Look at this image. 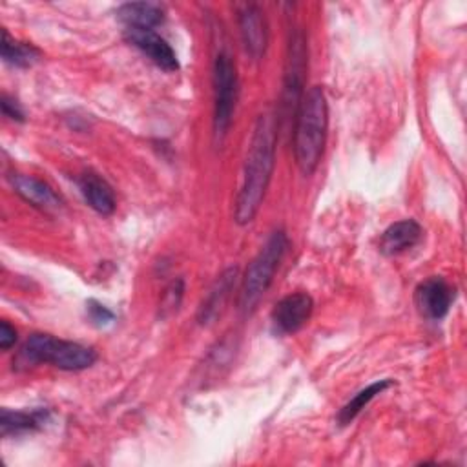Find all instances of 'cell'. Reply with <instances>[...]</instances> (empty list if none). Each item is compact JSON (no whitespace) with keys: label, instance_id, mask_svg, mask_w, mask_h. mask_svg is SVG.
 <instances>
[{"label":"cell","instance_id":"obj_1","mask_svg":"<svg viewBox=\"0 0 467 467\" xmlns=\"http://www.w3.org/2000/svg\"><path fill=\"white\" fill-rule=\"evenodd\" d=\"M275 142H277V122L272 115H259L250 150L244 162L243 184L239 188L235 199L234 217L239 224H248L257 215L261 202L265 199L275 157Z\"/></svg>","mask_w":467,"mask_h":467},{"label":"cell","instance_id":"obj_2","mask_svg":"<svg viewBox=\"0 0 467 467\" xmlns=\"http://www.w3.org/2000/svg\"><path fill=\"white\" fill-rule=\"evenodd\" d=\"M327 126V97L319 86H314L303 95L294 120V157L303 175H312L321 161Z\"/></svg>","mask_w":467,"mask_h":467},{"label":"cell","instance_id":"obj_3","mask_svg":"<svg viewBox=\"0 0 467 467\" xmlns=\"http://www.w3.org/2000/svg\"><path fill=\"white\" fill-rule=\"evenodd\" d=\"M288 248V237L283 228H277L270 234L265 246L248 265L241 290H239V312L243 316H250L259 305L261 297L272 285L274 274Z\"/></svg>","mask_w":467,"mask_h":467},{"label":"cell","instance_id":"obj_4","mask_svg":"<svg viewBox=\"0 0 467 467\" xmlns=\"http://www.w3.org/2000/svg\"><path fill=\"white\" fill-rule=\"evenodd\" d=\"M24 365L49 363L60 370H84L97 361V352L91 347L77 341L58 339L51 334H31L18 354Z\"/></svg>","mask_w":467,"mask_h":467},{"label":"cell","instance_id":"obj_5","mask_svg":"<svg viewBox=\"0 0 467 467\" xmlns=\"http://www.w3.org/2000/svg\"><path fill=\"white\" fill-rule=\"evenodd\" d=\"M306 36L301 29H294L290 33L286 62H285V77H283V91L279 102V117L277 120L285 124H294L296 113L305 95V75H306Z\"/></svg>","mask_w":467,"mask_h":467},{"label":"cell","instance_id":"obj_6","mask_svg":"<svg viewBox=\"0 0 467 467\" xmlns=\"http://www.w3.org/2000/svg\"><path fill=\"white\" fill-rule=\"evenodd\" d=\"M237 67L232 55L223 49L213 60V135L223 140L232 124L237 91Z\"/></svg>","mask_w":467,"mask_h":467},{"label":"cell","instance_id":"obj_7","mask_svg":"<svg viewBox=\"0 0 467 467\" xmlns=\"http://www.w3.org/2000/svg\"><path fill=\"white\" fill-rule=\"evenodd\" d=\"M237 22H239V31L241 38L244 44L246 53L259 60L268 46V26L265 13L257 4H237Z\"/></svg>","mask_w":467,"mask_h":467},{"label":"cell","instance_id":"obj_8","mask_svg":"<svg viewBox=\"0 0 467 467\" xmlns=\"http://www.w3.org/2000/svg\"><path fill=\"white\" fill-rule=\"evenodd\" d=\"M124 38L142 51L157 67L173 73L179 69V60L171 46L157 35L153 29H140V27H126Z\"/></svg>","mask_w":467,"mask_h":467},{"label":"cell","instance_id":"obj_9","mask_svg":"<svg viewBox=\"0 0 467 467\" xmlns=\"http://www.w3.org/2000/svg\"><path fill=\"white\" fill-rule=\"evenodd\" d=\"M414 299L423 317L438 321L451 310L454 301V288L441 277H429L418 285Z\"/></svg>","mask_w":467,"mask_h":467},{"label":"cell","instance_id":"obj_10","mask_svg":"<svg viewBox=\"0 0 467 467\" xmlns=\"http://www.w3.org/2000/svg\"><path fill=\"white\" fill-rule=\"evenodd\" d=\"M314 301L305 292L288 294L279 299L272 310V323L281 334L297 332L312 316Z\"/></svg>","mask_w":467,"mask_h":467},{"label":"cell","instance_id":"obj_11","mask_svg":"<svg viewBox=\"0 0 467 467\" xmlns=\"http://www.w3.org/2000/svg\"><path fill=\"white\" fill-rule=\"evenodd\" d=\"M13 190L31 206L38 208L40 212L51 213L62 208L60 195L44 181L31 177V175H11Z\"/></svg>","mask_w":467,"mask_h":467},{"label":"cell","instance_id":"obj_12","mask_svg":"<svg viewBox=\"0 0 467 467\" xmlns=\"http://www.w3.org/2000/svg\"><path fill=\"white\" fill-rule=\"evenodd\" d=\"M237 279V266H230L226 268L217 279L215 283L210 286L206 297L202 299L199 312H197V321L201 325H210L215 321V317L221 314V310L224 308L228 296L235 285Z\"/></svg>","mask_w":467,"mask_h":467},{"label":"cell","instance_id":"obj_13","mask_svg":"<svg viewBox=\"0 0 467 467\" xmlns=\"http://www.w3.org/2000/svg\"><path fill=\"white\" fill-rule=\"evenodd\" d=\"M423 235L421 226L414 219H403L390 224L379 237V252L383 255H398L410 250Z\"/></svg>","mask_w":467,"mask_h":467},{"label":"cell","instance_id":"obj_14","mask_svg":"<svg viewBox=\"0 0 467 467\" xmlns=\"http://www.w3.org/2000/svg\"><path fill=\"white\" fill-rule=\"evenodd\" d=\"M78 188L91 210L100 215H111L115 212V193L111 186L95 171H84L78 177Z\"/></svg>","mask_w":467,"mask_h":467},{"label":"cell","instance_id":"obj_15","mask_svg":"<svg viewBox=\"0 0 467 467\" xmlns=\"http://www.w3.org/2000/svg\"><path fill=\"white\" fill-rule=\"evenodd\" d=\"M117 18L126 27L153 29L164 22V9L155 2H128L117 9Z\"/></svg>","mask_w":467,"mask_h":467},{"label":"cell","instance_id":"obj_16","mask_svg":"<svg viewBox=\"0 0 467 467\" xmlns=\"http://www.w3.org/2000/svg\"><path fill=\"white\" fill-rule=\"evenodd\" d=\"M49 418L47 409H35V410H9L2 409L0 412V429L2 436L9 434H24L31 431H38Z\"/></svg>","mask_w":467,"mask_h":467},{"label":"cell","instance_id":"obj_17","mask_svg":"<svg viewBox=\"0 0 467 467\" xmlns=\"http://www.w3.org/2000/svg\"><path fill=\"white\" fill-rule=\"evenodd\" d=\"M392 379H379V381H374L370 383L368 387L361 389L358 394H354L345 405L343 409L337 412V423L341 427L348 425L378 394H381L383 390H387L389 387H392Z\"/></svg>","mask_w":467,"mask_h":467},{"label":"cell","instance_id":"obj_18","mask_svg":"<svg viewBox=\"0 0 467 467\" xmlns=\"http://www.w3.org/2000/svg\"><path fill=\"white\" fill-rule=\"evenodd\" d=\"M40 58V51L27 42H18L2 31V60L15 67H29Z\"/></svg>","mask_w":467,"mask_h":467},{"label":"cell","instance_id":"obj_19","mask_svg":"<svg viewBox=\"0 0 467 467\" xmlns=\"http://www.w3.org/2000/svg\"><path fill=\"white\" fill-rule=\"evenodd\" d=\"M182 296H184V279L177 277L162 292V297H161V303H159L161 317H168L173 312H177L179 306H181Z\"/></svg>","mask_w":467,"mask_h":467},{"label":"cell","instance_id":"obj_20","mask_svg":"<svg viewBox=\"0 0 467 467\" xmlns=\"http://www.w3.org/2000/svg\"><path fill=\"white\" fill-rule=\"evenodd\" d=\"M86 312H88V319H89L95 327H99V328L109 327V325L115 323V314H113L108 306H104L102 303H99V301H95V299H89V301L86 303Z\"/></svg>","mask_w":467,"mask_h":467},{"label":"cell","instance_id":"obj_21","mask_svg":"<svg viewBox=\"0 0 467 467\" xmlns=\"http://www.w3.org/2000/svg\"><path fill=\"white\" fill-rule=\"evenodd\" d=\"M0 108H2L4 117H7V119L16 120V122H24L26 120V115H24V109L20 108V104L15 99H11L9 95H5V93L0 99Z\"/></svg>","mask_w":467,"mask_h":467},{"label":"cell","instance_id":"obj_22","mask_svg":"<svg viewBox=\"0 0 467 467\" xmlns=\"http://www.w3.org/2000/svg\"><path fill=\"white\" fill-rule=\"evenodd\" d=\"M16 341V330L7 321L0 323V348L9 350Z\"/></svg>","mask_w":467,"mask_h":467}]
</instances>
